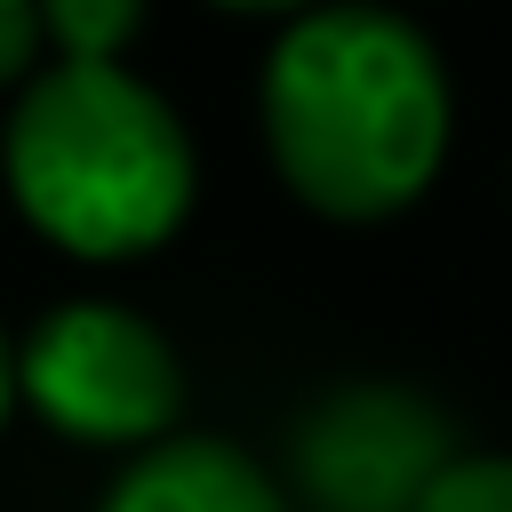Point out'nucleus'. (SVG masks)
<instances>
[{"label": "nucleus", "instance_id": "obj_1", "mask_svg": "<svg viewBox=\"0 0 512 512\" xmlns=\"http://www.w3.org/2000/svg\"><path fill=\"white\" fill-rule=\"evenodd\" d=\"M256 128L312 216L376 224L432 192L456 136V88L416 16L384 0H320L272 32Z\"/></svg>", "mask_w": 512, "mask_h": 512}, {"label": "nucleus", "instance_id": "obj_2", "mask_svg": "<svg viewBox=\"0 0 512 512\" xmlns=\"http://www.w3.org/2000/svg\"><path fill=\"white\" fill-rule=\"evenodd\" d=\"M0 184L48 248L80 264H136L184 232L200 152L144 72L56 56L8 104Z\"/></svg>", "mask_w": 512, "mask_h": 512}, {"label": "nucleus", "instance_id": "obj_3", "mask_svg": "<svg viewBox=\"0 0 512 512\" xmlns=\"http://www.w3.org/2000/svg\"><path fill=\"white\" fill-rule=\"evenodd\" d=\"M16 400L64 440L160 448L184 416V360L136 304L64 296L16 344Z\"/></svg>", "mask_w": 512, "mask_h": 512}, {"label": "nucleus", "instance_id": "obj_4", "mask_svg": "<svg viewBox=\"0 0 512 512\" xmlns=\"http://www.w3.org/2000/svg\"><path fill=\"white\" fill-rule=\"evenodd\" d=\"M456 456L448 416L416 384H336L296 416L288 472L312 512H416V496Z\"/></svg>", "mask_w": 512, "mask_h": 512}, {"label": "nucleus", "instance_id": "obj_5", "mask_svg": "<svg viewBox=\"0 0 512 512\" xmlns=\"http://www.w3.org/2000/svg\"><path fill=\"white\" fill-rule=\"evenodd\" d=\"M96 512H296L288 488L216 432H168L160 448H136Z\"/></svg>", "mask_w": 512, "mask_h": 512}, {"label": "nucleus", "instance_id": "obj_6", "mask_svg": "<svg viewBox=\"0 0 512 512\" xmlns=\"http://www.w3.org/2000/svg\"><path fill=\"white\" fill-rule=\"evenodd\" d=\"M32 8H40V40L64 64H120L152 0H32Z\"/></svg>", "mask_w": 512, "mask_h": 512}, {"label": "nucleus", "instance_id": "obj_7", "mask_svg": "<svg viewBox=\"0 0 512 512\" xmlns=\"http://www.w3.org/2000/svg\"><path fill=\"white\" fill-rule=\"evenodd\" d=\"M416 512H512V448H456Z\"/></svg>", "mask_w": 512, "mask_h": 512}, {"label": "nucleus", "instance_id": "obj_8", "mask_svg": "<svg viewBox=\"0 0 512 512\" xmlns=\"http://www.w3.org/2000/svg\"><path fill=\"white\" fill-rule=\"evenodd\" d=\"M48 40H40V8L32 0H0V88H24L40 72Z\"/></svg>", "mask_w": 512, "mask_h": 512}, {"label": "nucleus", "instance_id": "obj_9", "mask_svg": "<svg viewBox=\"0 0 512 512\" xmlns=\"http://www.w3.org/2000/svg\"><path fill=\"white\" fill-rule=\"evenodd\" d=\"M208 8H224V16H272V24H296L304 8H320V0H208Z\"/></svg>", "mask_w": 512, "mask_h": 512}, {"label": "nucleus", "instance_id": "obj_10", "mask_svg": "<svg viewBox=\"0 0 512 512\" xmlns=\"http://www.w3.org/2000/svg\"><path fill=\"white\" fill-rule=\"evenodd\" d=\"M8 408H16V344L0 336V424H8Z\"/></svg>", "mask_w": 512, "mask_h": 512}]
</instances>
